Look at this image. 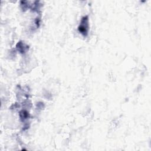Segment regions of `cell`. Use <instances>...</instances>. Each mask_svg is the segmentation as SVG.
<instances>
[{"label":"cell","mask_w":151,"mask_h":151,"mask_svg":"<svg viewBox=\"0 0 151 151\" xmlns=\"http://www.w3.org/2000/svg\"><path fill=\"white\" fill-rule=\"evenodd\" d=\"M78 29V31L84 37L87 35L88 31V19L87 16L81 18Z\"/></svg>","instance_id":"1"}]
</instances>
